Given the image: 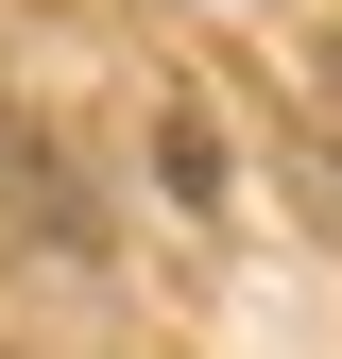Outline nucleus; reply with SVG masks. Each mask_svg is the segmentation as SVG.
<instances>
[{"mask_svg":"<svg viewBox=\"0 0 342 359\" xmlns=\"http://www.w3.org/2000/svg\"><path fill=\"white\" fill-rule=\"evenodd\" d=\"M325 69H342V52H325Z\"/></svg>","mask_w":342,"mask_h":359,"instance_id":"1","label":"nucleus"}]
</instances>
